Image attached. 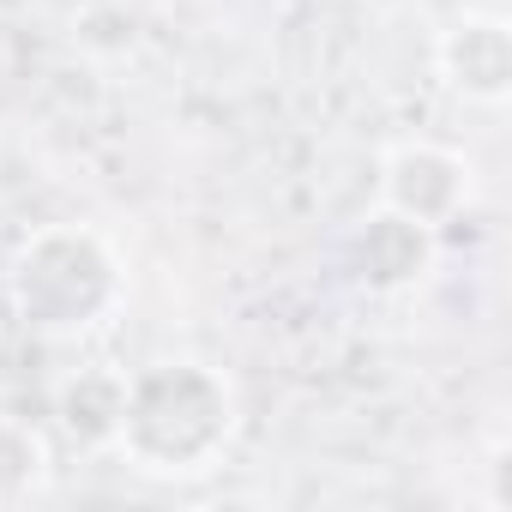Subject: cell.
<instances>
[{
  "label": "cell",
  "mask_w": 512,
  "mask_h": 512,
  "mask_svg": "<svg viewBox=\"0 0 512 512\" xmlns=\"http://www.w3.org/2000/svg\"><path fill=\"white\" fill-rule=\"evenodd\" d=\"M235 428L241 404L223 368L199 356H157L127 374L115 446L145 476H199L229 452Z\"/></svg>",
  "instance_id": "cell-1"
},
{
  "label": "cell",
  "mask_w": 512,
  "mask_h": 512,
  "mask_svg": "<svg viewBox=\"0 0 512 512\" xmlns=\"http://www.w3.org/2000/svg\"><path fill=\"white\" fill-rule=\"evenodd\" d=\"M7 296H13V314L31 332L79 338V332H97L121 308L127 266H121V253L109 247L103 229H91V223H43L7 260Z\"/></svg>",
  "instance_id": "cell-2"
},
{
  "label": "cell",
  "mask_w": 512,
  "mask_h": 512,
  "mask_svg": "<svg viewBox=\"0 0 512 512\" xmlns=\"http://www.w3.org/2000/svg\"><path fill=\"white\" fill-rule=\"evenodd\" d=\"M476 199V163L440 139H404L380 157V205L422 229H446L470 211Z\"/></svg>",
  "instance_id": "cell-3"
},
{
  "label": "cell",
  "mask_w": 512,
  "mask_h": 512,
  "mask_svg": "<svg viewBox=\"0 0 512 512\" xmlns=\"http://www.w3.org/2000/svg\"><path fill=\"white\" fill-rule=\"evenodd\" d=\"M338 260H344V272H350L356 290H368V296H404V290H416L434 272L440 235L422 229V223H410V217H398L392 205H374L368 217L350 223Z\"/></svg>",
  "instance_id": "cell-4"
},
{
  "label": "cell",
  "mask_w": 512,
  "mask_h": 512,
  "mask_svg": "<svg viewBox=\"0 0 512 512\" xmlns=\"http://www.w3.org/2000/svg\"><path fill=\"white\" fill-rule=\"evenodd\" d=\"M440 85L470 109H506L512 97V25L500 13H458L434 37Z\"/></svg>",
  "instance_id": "cell-5"
},
{
  "label": "cell",
  "mask_w": 512,
  "mask_h": 512,
  "mask_svg": "<svg viewBox=\"0 0 512 512\" xmlns=\"http://www.w3.org/2000/svg\"><path fill=\"white\" fill-rule=\"evenodd\" d=\"M127 404V374L115 368H73L55 386V422L73 446H115Z\"/></svg>",
  "instance_id": "cell-6"
},
{
  "label": "cell",
  "mask_w": 512,
  "mask_h": 512,
  "mask_svg": "<svg viewBox=\"0 0 512 512\" xmlns=\"http://www.w3.org/2000/svg\"><path fill=\"white\" fill-rule=\"evenodd\" d=\"M55 476V446L31 416H0V506L43 494Z\"/></svg>",
  "instance_id": "cell-7"
}]
</instances>
